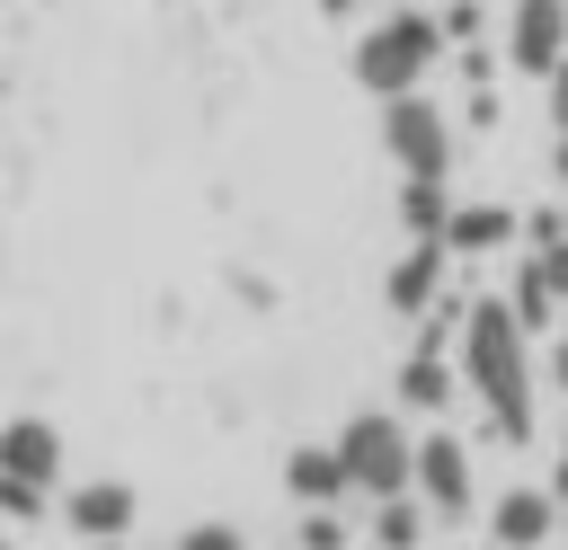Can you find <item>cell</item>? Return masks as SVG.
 <instances>
[{"instance_id": "cell-18", "label": "cell", "mask_w": 568, "mask_h": 550, "mask_svg": "<svg viewBox=\"0 0 568 550\" xmlns=\"http://www.w3.org/2000/svg\"><path fill=\"white\" fill-rule=\"evenodd\" d=\"M0 515H9V523H36V515H44V488H36V479H9V470H0Z\"/></svg>"}, {"instance_id": "cell-22", "label": "cell", "mask_w": 568, "mask_h": 550, "mask_svg": "<svg viewBox=\"0 0 568 550\" xmlns=\"http://www.w3.org/2000/svg\"><path fill=\"white\" fill-rule=\"evenodd\" d=\"M444 35H479V0H453L444 9Z\"/></svg>"}, {"instance_id": "cell-4", "label": "cell", "mask_w": 568, "mask_h": 550, "mask_svg": "<svg viewBox=\"0 0 568 550\" xmlns=\"http://www.w3.org/2000/svg\"><path fill=\"white\" fill-rule=\"evenodd\" d=\"M382 151L399 160V177H453V124L426 89L382 98Z\"/></svg>"}, {"instance_id": "cell-15", "label": "cell", "mask_w": 568, "mask_h": 550, "mask_svg": "<svg viewBox=\"0 0 568 550\" xmlns=\"http://www.w3.org/2000/svg\"><path fill=\"white\" fill-rule=\"evenodd\" d=\"M426 515H435L426 497H382V506H373V541H382V550H417V541H426Z\"/></svg>"}, {"instance_id": "cell-25", "label": "cell", "mask_w": 568, "mask_h": 550, "mask_svg": "<svg viewBox=\"0 0 568 550\" xmlns=\"http://www.w3.org/2000/svg\"><path fill=\"white\" fill-rule=\"evenodd\" d=\"M550 381H559V390H568V337H559V346H550Z\"/></svg>"}, {"instance_id": "cell-17", "label": "cell", "mask_w": 568, "mask_h": 550, "mask_svg": "<svg viewBox=\"0 0 568 550\" xmlns=\"http://www.w3.org/2000/svg\"><path fill=\"white\" fill-rule=\"evenodd\" d=\"M302 550H346V515L337 506H302Z\"/></svg>"}, {"instance_id": "cell-24", "label": "cell", "mask_w": 568, "mask_h": 550, "mask_svg": "<svg viewBox=\"0 0 568 550\" xmlns=\"http://www.w3.org/2000/svg\"><path fill=\"white\" fill-rule=\"evenodd\" d=\"M311 9H320V18H355L364 0H311Z\"/></svg>"}, {"instance_id": "cell-21", "label": "cell", "mask_w": 568, "mask_h": 550, "mask_svg": "<svg viewBox=\"0 0 568 550\" xmlns=\"http://www.w3.org/2000/svg\"><path fill=\"white\" fill-rule=\"evenodd\" d=\"M532 266H541V275H550V293L568 302V240H550V248H532Z\"/></svg>"}, {"instance_id": "cell-19", "label": "cell", "mask_w": 568, "mask_h": 550, "mask_svg": "<svg viewBox=\"0 0 568 550\" xmlns=\"http://www.w3.org/2000/svg\"><path fill=\"white\" fill-rule=\"evenodd\" d=\"M178 550H248V532H240V523H186Z\"/></svg>"}, {"instance_id": "cell-13", "label": "cell", "mask_w": 568, "mask_h": 550, "mask_svg": "<svg viewBox=\"0 0 568 550\" xmlns=\"http://www.w3.org/2000/svg\"><path fill=\"white\" fill-rule=\"evenodd\" d=\"M453 381H462V355L444 364V346H417V355L399 364V408H426V417H435V408L453 399Z\"/></svg>"}, {"instance_id": "cell-26", "label": "cell", "mask_w": 568, "mask_h": 550, "mask_svg": "<svg viewBox=\"0 0 568 550\" xmlns=\"http://www.w3.org/2000/svg\"><path fill=\"white\" fill-rule=\"evenodd\" d=\"M550 177H559V186H568V133H559V151H550Z\"/></svg>"}, {"instance_id": "cell-2", "label": "cell", "mask_w": 568, "mask_h": 550, "mask_svg": "<svg viewBox=\"0 0 568 550\" xmlns=\"http://www.w3.org/2000/svg\"><path fill=\"white\" fill-rule=\"evenodd\" d=\"M444 44H453V35H444L435 9H390L382 27L355 35L346 71H355V89H373V98H408V89H426V71H435Z\"/></svg>"}, {"instance_id": "cell-5", "label": "cell", "mask_w": 568, "mask_h": 550, "mask_svg": "<svg viewBox=\"0 0 568 550\" xmlns=\"http://www.w3.org/2000/svg\"><path fill=\"white\" fill-rule=\"evenodd\" d=\"M506 62L532 71V80H550L568 62V0H515L506 9Z\"/></svg>"}, {"instance_id": "cell-14", "label": "cell", "mask_w": 568, "mask_h": 550, "mask_svg": "<svg viewBox=\"0 0 568 550\" xmlns=\"http://www.w3.org/2000/svg\"><path fill=\"white\" fill-rule=\"evenodd\" d=\"M399 231L408 240H444L453 231V186L444 177H399Z\"/></svg>"}, {"instance_id": "cell-8", "label": "cell", "mask_w": 568, "mask_h": 550, "mask_svg": "<svg viewBox=\"0 0 568 550\" xmlns=\"http://www.w3.org/2000/svg\"><path fill=\"white\" fill-rule=\"evenodd\" d=\"M559 488H497V506H488V541L497 550H541L550 532H559Z\"/></svg>"}, {"instance_id": "cell-27", "label": "cell", "mask_w": 568, "mask_h": 550, "mask_svg": "<svg viewBox=\"0 0 568 550\" xmlns=\"http://www.w3.org/2000/svg\"><path fill=\"white\" fill-rule=\"evenodd\" d=\"M550 488H559V506H568V452H559V470H550Z\"/></svg>"}, {"instance_id": "cell-20", "label": "cell", "mask_w": 568, "mask_h": 550, "mask_svg": "<svg viewBox=\"0 0 568 550\" xmlns=\"http://www.w3.org/2000/svg\"><path fill=\"white\" fill-rule=\"evenodd\" d=\"M524 240H532V248H550V240H568V213H559V204H541V213H524Z\"/></svg>"}, {"instance_id": "cell-23", "label": "cell", "mask_w": 568, "mask_h": 550, "mask_svg": "<svg viewBox=\"0 0 568 550\" xmlns=\"http://www.w3.org/2000/svg\"><path fill=\"white\" fill-rule=\"evenodd\" d=\"M550 124H559V133H568V62H559V71H550Z\"/></svg>"}, {"instance_id": "cell-11", "label": "cell", "mask_w": 568, "mask_h": 550, "mask_svg": "<svg viewBox=\"0 0 568 550\" xmlns=\"http://www.w3.org/2000/svg\"><path fill=\"white\" fill-rule=\"evenodd\" d=\"M0 470L53 488V479H62V435H53L44 417H9V426H0Z\"/></svg>"}, {"instance_id": "cell-7", "label": "cell", "mask_w": 568, "mask_h": 550, "mask_svg": "<svg viewBox=\"0 0 568 550\" xmlns=\"http://www.w3.org/2000/svg\"><path fill=\"white\" fill-rule=\"evenodd\" d=\"M133 515H142L133 479H80V488H62V523H71V532H89V541H124V532H133Z\"/></svg>"}, {"instance_id": "cell-9", "label": "cell", "mask_w": 568, "mask_h": 550, "mask_svg": "<svg viewBox=\"0 0 568 550\" xmlns=\"http://www.w3.org/2000/svg\"><path fill=\"white\" fill-rule=\"evenodd\" d=\"M417 497L435 515H470V444L462 435H426L417 444Z\"/></svg>"}, {"instance_id": "cell-1", "label": "cell", "mask_w": 568, "mask_h": 550, "mask_svg": "<svg viewBox=\"0 0 568 550\" xmlns=\"http://www.w3.org/2000/svg\"><path fill=\"white\" fill-rule=\"evenodd\" d=\"M524 337H532V319H524L506 293H470L453 355H462V381L479 390L497 444H524V435H532V346H524Z\"/></svg>"}, {"instance_id": "cell-16", "label": "cell", "mask_w": 568, "mask_h": 550, "mask_svg": "<svg viewBox=\"0 0 568 550\" xmlns=\"http://www.w3.org/2000/svg\"><path fill=\"white\" fill-rule=\"evenodd\" d=\"M506 302H515V310H524V319H532V328H550V319H559V310H568V302H559V293H550V275H541V266H532V257H524V266H515V284H506Z\"/></svg>"}, {"instance_id": "cell-10", "label": "cell", "mask_w": 568, "mask_h": 550, "mask_svg": "<svg viewBox=\"0 0 568 550\" xmlns=\"http://www.w3.org/2000/svg\"><path fill=\"white\" fill-rule=\"evenodd\" d=\"M284 497H293V506H337V497H355L346 452H337V444H293V452H284Z\"/></svg>"}, {"instance_id": "cell-12", "label": "cell", "mask_w": 568, "mask_h": 550, "mask_svg": "<svg viewBox=\"0 0 568 550\" xmlns=\"http://www.w3.org/2000/svg\"><path fill=\"white\" fill-rule=\"evenodd\" d=\"M515 240H524V222H515L506 204H453V231H444L453 257H497V248H515Z\"/></svg>"}, {"instance_id": "cell-3", "label": "cell", "mask_w": 568, "mask_h": 550, "mask_svg": "<svg viewBox=\"0 0 568 550\" xmlns=\"http://www.w3.org/2000/svg\"><path fill=\"white\" fill-rule=\"evenodd\" d=\"M337 452H346V479H355V497H408L417 488V435L390 417V408H355L346 426H337Z\"/></svg>"}, {"instance_id": "cell-6", "label": "cell", "mask_w": 568, "mask_h": 550, "mask_svg": "<svg viewBox=\"0 0 568 550\" xmlns=\"http://www.w3.org/2000/svg\"><path fill=\"white\" fill-rule=\"evenodd\" d=\"M444 266H453L444 240H408V248L390 257V275H382V302H390L399 319H426V310L444 302Z\"/></svg>"}]
</instances>
